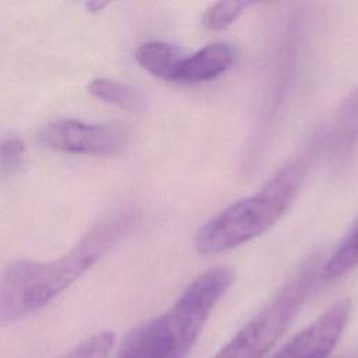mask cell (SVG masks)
<instances>
[{
  "label": "cell",
  "instance_id": "13",
  "mask_svg": "<svg viewBox=\"0 0 358 358\" xmlns=\"http://www.w3.org/2000/svg\"><path fill=\"white\" fill-rule=\"evenodd\" d=\"M113 345L115 334L101 331L77 344L63 358H109Z\"/></svg>",
  "mask_w": 358,
  "mask_h": 358
},
{
  "label": "cell",
  "instance_id": "3",
  "mask_svg": "<svg viewBox=\"0 0 358 358\" xmlns=\"http://www.w3.org/2000/svg\"><path fill=\"white\" fill-rule=\"evenodd\" d=\"M319 273L320 255H310L274 296L211 358H264L298 315Z\"/></svg>",
  "mask_w": 358,
  "mask_h": 358
},
{
  "label": "cell",
  "instance_id": "8",
  "mask_svg": "<svg viewBox=\"0 0 358 358\" xmlns=\"http://www.w3.org/2000/svg\"><path fill=\"white\" fill-rule=\"evenodd\" d=\"M358 143V88L340 105L326 138L329 152L340 159L351 152Z\"/></svg>",
  "mask_w": 358,
  "mask_h": 358
},
{
  "label": "cell",
  "instance_id": "5",
  "mask_svg": "<svg viewBox=\"0 0 358 358\" xmlns=\"http://www.w3.org/2000/svg\"><path fill=\"white\" fill-rule=\"evenodd\" d=\"M351 315V301L341 299L295 334L273 358H329Z\"/></svg>",
  "mask_w": 358,
  "mask_h": 358
},
{
  "label": "cell",
  "instance_id": "9",
  "mask_svg": "<svg viewBox=\"0 0 358 358\" xmlns=\"http://www.w3.org/2000/svg\"><path fill=\"white\" fill-rule=\"evenodd\" d=\"M134 56L137 63L150 74L173 83L176 69L185 53L172 43L152 41L143 43Z\"/></svg>",
  "mask_w": 358,
  "mask_h": 358
},
{
  "label": "cell",
  "instance_id": "1",
  "mask_svg": "<svg viewBox=\"0 0 358 358\" xmlns=\"http://www.w3.org/2000/svg\"><path fill=\"white\" fill-rule=\"evenodd\" d=\"M130 224L127 214L109 218L57 260H17L4 267L0 273V322L22 319L48 305L115 245Z\"/></svg>",
  "mask_w": 358,
  "mask_h": 358
},
{
  "label": "cell",
  "instance_id": "12",
  "mask_svg": "<svg viewBox=\"0 0 358 358\" xmlns=\"http://www.w3.org/2000/svg\"><path fill=\"white\" fill-rule=\"evenodd\" d=\"M249 4V1L239 0L215 3L204 11L201 17V25L208 31H222L228 28Z\"/></svg>",
  "mask_w": 358,
  "mask_h": 358
},
{
  "label": "cell",
  "instance_id": "2",
  "mask_svg": "<svg viewBox=\"0 0 358 358\" xmlns=\"http://www.w3.org/2000/svg\"><path fill=\"white\" fill-rule=\"evenodd\" d=\"M308 155L280 169L259 192L238 200L197 231L196 250L211 256L232 250L271 229L288 211L303 183Z\"/></svg>",
  "mask_w": 358,
  "mask_h": 358
},
{
  "label": "cell",
  "instance_id": "7",
  "mask_svg": "<svg viewBox=\"0 0 358 358\" xmlns=\"http://www.w3.org/2000/svg\"><path fill=\"white\" fill-rule=\"evenodd\" d=\"M236 53L227 42H213L180 60L173 83L196 84L225 73L235 62Z\"/></svg>",
  "mask_w": 358,
  "mask_h": 358
},
{
  "label": "cell",
  "instance_id": "14",
  "mask_svg": "<svg viewBox=\"0 0 358 358\" xmlns=\"http://www.w3.org/2000/svg\"><path fill=\"white\" fill-rule=\"evenodd\" d=\"M24 154V143L20 138H7L0 143V158L7 165H14Z\"/></svg>",
  "mask_w": 358,
  "mask_h": 358
},
{
  "label": "cell",
  "instance_id": "11",
  "mask_svg": "<svg viewBox=\"0 0 358 358\" xmlns=\"http://www.w3.org/2000/svg\"><path fill=\"white\" fill-rule=\"evenodd\" d=\"M358 266V220L347 232L334 253L320 267L323 281L336 280Z\"/></svg>",
  "mask_w": 358,
  "mask_h": 358
},
{
  "label": "cell",
  "instance_id": "15",
  "mask_svg": "<svg viewBox=\"0 0 358 358\" xmlns=\"http://www.w3.org/2000/svg\"><path fill=\"white\" fill-rule=\"evenodd\" d=\"M106 4H108V3H105V1H90V3H87V7H88L91 11H99V10H102Z\"/></svg>",
  "mask_w": 358,
  "mask_h": 358
},
{
  "label": "cell",
  "instance_id": "10",
  "mask_svg": "<svg viewBox=\"0 0 358 358\" xmlns=\"http://www.w3.org/2000/svg\"><path fill=\"white\" fill-rule=\"evenodd\" d=\"M88 91L108 103L130 112H143L148 108V98L138 88L106 78H96L88 85Z\"/></svg>",
  "mask_w": 358,
  "mask_h": 358
},
{
  "label": "cell",
  "instance_id": "4",
  "mask_svg": "<svg viewBox=\"0 0 358 358\" xmlns=\"http://www.w3.org/2000/svg\"><path fill=\"white\" fill-rule=\"evenodd\" d=\"M39 137L45 145L57 151L108 155L126 148L130 134L120 124L57 120L46 124Z\"/></svg>",
  "mask_w": 358,
  "mask_h": 358
},
{
  "label": "cell",
  "instance_id": "6",
  "mask_svg": "<svg viewBox=\"0 0 358 358\" xmlns=\"http://www.w3.org/2000/svg\"><path fill=\"white\" fill-rule=\"evenodd\" d=\"M116 358H185L162 316L127 334Z\"/></svg>",
  "mask_w": 358,
  "mask_h": 358
}]
</instances>
